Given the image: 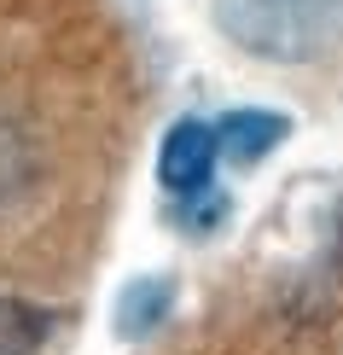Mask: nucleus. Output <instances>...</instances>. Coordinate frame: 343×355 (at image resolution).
I'll use <instances>...</instances> for the list:
<instances>
[{"label": "nucleus", "instance_id": "nucleus-4", "mask_svg": "<svg viewBox=\"0 0 343 355\" xmlns=\"http://www.w3.org/2000/svg\"><path fill=\"white\" fill-rule=\"evenodd\" d=\"M175 309V286L163 274H146V279H128L123 297H116V338H152Z\"/></svg>", "mask_w": 343, "mask_h": 355}, {"label": "nucleus", "instance_id": "nucleus-6", "mask_svg": "<svg viewBox=\"0 0 343 355\" xmlns=\"http://www.w3.org/2000/svg\"><path fill=\"white\" fill-rule=\"evenodd\" d=\"M29 169H35V152H29V140H24L12 123H0V198H12V192H24V187H29Z\"/></svg>", "mask_w": 343, "mask_h": 355}, {"label": "nucleus", "instance_id": "nucleus-2", "mask_svg": "<svg viewBox=\"0 0 343 355\" xmlns=\"http://www.w3.org/2000/svg\"><path fill=\"white\" fill-rule=\"evenodd\" d=\"M216 164H221L216 123H204V116H181V123L163 135L157 181H163V192H175V198H198V192L216 187Z\"/></svg>", "mask_w": 343, "mask_h": 355}, {"label": "nucleus", "instance_id": "nucleus-5", "mask_svg": "<svg viewBox=\"0 0 343 355\" xmlns=\"http://www.w3.org/2000/svg\"><path fill=\"white\" fill-rule=\"evenodd\" d=\"M53 332V309L0 291V355H35Z\"/></svg>", "mask_w": 343, "mask_h": 355}, {"label": "nucleus", "instance_id": "nucleus-1", "mask_svg": "<svg viewBox=\"0 0 343 355\" xmlns=\"http://www.w3.org/2000/svg\"><path fill=\"white\" fill-rule=\"evenodd\" d=\"M216 24L238 53L267 64L343 53V0H216Z\"/></svg>", "mask_w": 343, "mask_h": 355}, {"label": "nucleus", "instance_id": "nucleus-3", "mask_svg": "<svg viewBox=\"0 0 343 355\" xmlns=\"http://www.w3.org/2000/svg\"><path fill=\"white\" fill-rule=\"evenodd\" d=\"M285 135H291L285 116H279V111H256V105H238V111H227L216 123L221 157H233V164H262Z\"/></svg>", "mask_w": 343, "mask_h": 355}]
</instances>
